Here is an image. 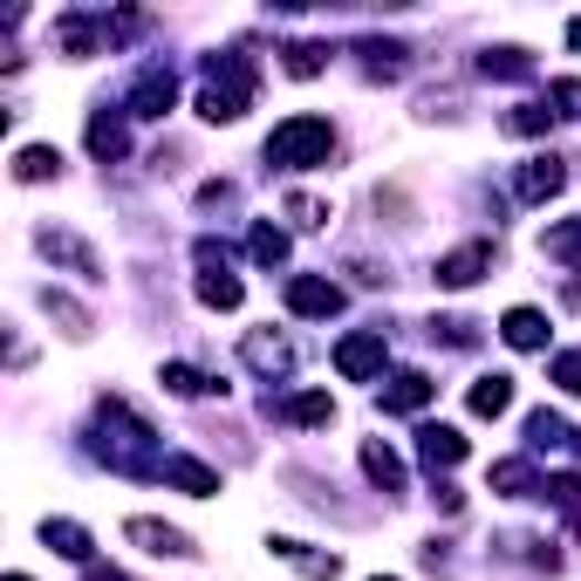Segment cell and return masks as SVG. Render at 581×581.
Returning a JSON list of instances; mask_svg holds the SVG:
<instances>
[{
    "mask_svg": "<svg viewBox=\"0 0 581 581\" xmlns=\"http://www.w3.org/2000/svg\"><path fill=\"white\" fill-rule=\"evenodd\" d=\"M335 151V131L329 116H288V124L267 137V165H288V172H308V165H329Z\"/></svg>",
    "mask_w": 581,
    "mask_h": 581,
    "instance_id": "6da1fadb",
    "label": "cell"
},
{
    "mask_svg": "<svg viewBox=\"0 0 581 581\" xmlns=\"http://www.w3.org/2000/svg\"><path fill=\"white\" fill-rule=\"evenodd\" d=\"M247 96H253V69L240 55H219L212 75H206V90H199V116L206 124H232V116L247 110Z\"/></svg>",
    "mask_w": 581,
    "mask_h": 581,
    "instance_id": "7a4b0ae2",
    "label": "cell"
},
{
    "mask_svg": "<svg viewBox=\"0 0 581 581\" xmlns=\"http://www.w3.org/2000/svg\"><path fill=\"white\" fill-rule=\"evenodd\" d=\"M335 370H342L349 383L376 376V370H383V335H370V329H363V335H342V342H335Z\"/></svg>",
    "mask_w": 581,
    "mask_h": 581,
    "instance_id": "3957f363",
    "label": "cell"
},
{
    "mask_svg": "<svg viewBox=\"0 0 581 581\" xmlns=\"http://www.w3.org/2000/svg\"><path fill=\"white\" fill-rule=\"evenodd\" d=\"M492 267V247L486 240H473V247H458V253H445L438 260V288H473L479 274Z\"/></svg>",
    "mask_w": 581,
    "mask_h": 581,
    "instance_id": "277c9868",
    "label": "cell"
},
{
    "mask_svg": "<svg viewBox=\"0 0 581 581\" xmlns=\"http://www.w3.org/2000/svg\"><path fill=\"white\" fill-rule=\"evenodd\" d=\"M288 308H294V315H335L342 288H335V281H315V274H294V281H288Z\"/></svg>",
    "mask_w": 581,
    "mask_h": 581,
    "instance_id": "5b68a950",
    "label": "cell"
},
{
    "mask_svg": "<svg viewBox=\"0 0 581 581\" xmlns=\"http://www.w3.org/2000/svg\"><path fill=\"white\" fill-rule=\"evenodd\" d=\"M199 260H206V274H199V301H206V308H240V281H232L226 267H219V247H212V240L199 247Z\"/></svg>",
    "mask_w": 581,
    "mask_h": 581,
    "instance_id": "8992f818",
    "label": "cell"
},
{
    "mask_svg": "<svg viewBox=\"0 0 581 581\" xmlns=\"http://www.w3.org/2000/svg\"><path fill=\"white\" fill-rule=\"evenodd\" d=\"M172 96H178L172 69H144V83L131 90V116H165V110H172Z\"/></svg>",
    "mask_w": 581,
    "mask_h": 581,
    "instance_id": "52a82bcc",
    "label": "cell"
},
{
    "mask_svg": "<svg viewBox=\"0 0 581 581\" xmlns=\"http://www.w3.org/2000/svg\"><path fill=\"white\" fill-rule=\"evenodd\" d=\"M561 185H568V165H561V158H527V165H520V199H533V206L554 199Z\"/></svg>",
    "mask_w": 581,
    "mask_h": 581,
    "instance_id": "ba28073f",
    "label": "cell"
},
{
    "mask_svg": "<svg viewBox=\"0 0 581 581\" xmlns=\"http://www.w3.org/2000/svg\"><path fill=\"white\" fill-rule=\"evenodd\" d=\"M124 533L137 540L144 554H191V540L178 527H165V520H124Z\"/></svg>",
    "mask_w": 581,
    "mask_h": 581,
    "instance_id": "9c48e42d",
    "label": "cell"
},
{
    "mask_svg": "<svg viewBox=\"0 0 581 581\" xmlns=\"http://www.w3.org/2000/svg\"><path fill=\"white\" fill-rule=\"evenodd\" d=\"M417 452H424V465H432V473H445V465L465 458V438L452 432V424H424V432H417Z\"/></svg>",
    "mask_w": 581,
    "mask_h": 581,
    "instance_id": "30bf717a",
    "label": "cell"
},
{
    "mask_svg": "<svg viewBox=\"0 0 581 581\" xmlns=\"http://www.w3.org/2000/svg\"><path fill=\"white\" fill-rule=\"evenodd\" d=\"M432 391H438V383L424 370H404V376H391V391H383V411H424Z\"/></svg>",
    "mask_w": 581,
    "mask_h": 581,
    "instance_id": "8fae6325",
    "label": "cell"
},
{
    "mask_svg": "<svg viewBox=\"0 0 581 581\" xmlns=\"http://www.w3.org/2000/svg\"><path fill=\"white\" fill-rule=\"evenodd\" d=\"M499 335H507L513 349H548V315H540V308H507Z\"/></svg>",
    "mask_w": 581,
    "mask_h": 581,
    "instance_id": "7c38bea8",
    "label": "cell"
},
{
    "mask_svg": "<svg viewBox=\"0 0 581 581\" xmlns=\"http://www.w3.org/2000/svg\"><path fill=\"white\" fill-rule=\"evenodd\" d=\"M158 473H165L172 486H185L191 499H206V492H219V473H212V465H199V458H165Z\"/></svg>",
    "mask_w": 581,
    "mask_h": 581,
    "instance_id": "4fadbf2b",
    "label": "cell"
},
{
    "mask_svg": "<svg viewBox=\"0 0 581 581\" xmlns=\"http://www.w3.org/2000/svg\"><path fill=\"white\" fill-rule=\"evenodd\" d=\"M274 554H281V561H294L308 581H335V574H342V561H335V554H308L301 540H274Z\"/></svg>",
    "mask_w": 581,
    "mask_h": 581,
    "instance_id": "5bb4252c",
    "label": "cell"
},
{
    "mask_svg": "<svg viewBox=\"0 0 581 581\" xmlns=\"http://www.w3.org/2000/svg\"><path fill=\"white\" fill-rule=\"evenodd\" d=\"M363 473H370L383 492H397V486H404V458H397L391 445H376V438H370V445H363Z\"/></svg>",
    "mask_w": 581,
    "mask_h": 581,
    "instance_id": "9a60e30c",
    "label": "cell"
},
{
    "mask_svg": "<svg viewBox=\"0 0 581 581\" xmlns=\"http://www.w3.org/2000/svg\"><path fill=\"white\" fill-rule=\"evenodd\" d=\"M42 540H49V548H55L62 561H83V568H90V533L75 527V520H49V527H42Z\"/></svg>",
    "mask_w": 581,
    "mask_h": 581,
    "instance_id": "2e32d148",
    "label": "cell"
},
{
    "mask_svg": "<svg viewBox=\"0 0 581 581\" xmlns=\"http://www.w3.org/2000/svg\"><path fill=\"white\" fill-rule=\"evenodd\" d=\"M124 116H110V110H96L90 116V151H96V158H124Z\"/></svg>",
    "mask_w": 581,
    "mask_h": 581,
    "instance_id": "e0dca14e",
    "label": "cell"
},
{
    "mask_svg": "<svg viewBox=\"0 0 581 581\" xmlns=\"http://www.w3.org/2000/svg\"><path fill=\"white\" fill-rule=\"evenodd\" d=\"M42 253H55V260H69L75 274H90L96 281V253L83 247V240H69V232H42Z\"/></svg>",
    "mask_w": 581,
    "mask_h": 581,
    "instance_id": "ac0fdd59",
    "label": "cell"
},
{
    "mask_svg": "<svg viewBox=\"0 0 581 581\" xmlns=\"http://www.w3.org/2000/svg\"><path fill=\"white\" fill-rule=\"evenodd\" d=\"M55 172H62V158H55L49 144H28L21 158H14V178H21V185H42V178H55Z\"/></svg>",
    "mask_w": 581,
    "mask_h": 581,
    "instance_id": "d6986e66",
    "label": "cell"
},
{
    "mask_svg": "<svg viewBox=\"0 0 581 581\" xmlns=\"http://www.w3.org/2000/svg\"><path fill=\"white\" fill-rule=\"evenodd\" d=\"M507 404H513V376H479V383H473V411H479V417H499Z\"/></svg>",
    "mask_w": 581,
    "mask_h": 581,
    "instance_id": "ffe728a7",
    "label": "cell"
},
{
    "mask_svg": "<svg viewBox=\"0 0 581 581\" xmlns=\"http://www.w3.org/2000/svg\"><path fill=\"white\" fill-rule=\"evenodd\" d=\"M247 247H253L260 267H281V260H288V232H281V226H253V240H247Z\"/></svg>",
    "mask_w": 581,
    "mask_h": 581,
    "instance_id": "44dd1931",
    "label": "cell"
},
{
    "mask_svg": "<svg viewBox=\"0 0 581 581\" xmlns=\"http://www.w3.org/2000/svg\"><path fill=\"white\" fill-rule=\"evenodd\" d=\"M288 417H294V424H329V417H335V404H329L322 391H301V397L288 404Z\"/></svg>",
    "mask_w": 581,
    "mask_h": 581,
    "instance_id": "7402d4cb",
    "label": "cell"
},
{
    "mask_svg": "<svg viewBox=\"0 0 581 581\" xmlns=\"http://www.w3.org/2000/svg\"><path fill=\"white\" fill-rule=\"evenodd\" d=\"M165 391H172V397H199V391H212V383H206L199 370H185V363H165Z\"/></svg>",
    "mask_w": 581,
    "mask_h": 581,
    "instance_id": "603a6c76",
    "label": "cell"
},
{
    "mask_svg": "<svg viewBox=\"0 0 581 581\" xmlns=\"http://www.w3.org/2000/svg\"><path fill=\"white\" fill-rule=\"evenodd\" d=\"M492 486H499V492H527V486H533V465H527V458L492 465Z\"/></svg>",
    "mask_w": 581,
    "mask_h": 581,
    "instance_id": "cb8c5ba5",
    "label": "cell"
},
{
    "mask_svg": "<svg viewBox=\"0 0 581 581\" xmlns=\"http://www.w3.org/2000/svg\"><path fill=\"white\" fill-rule=\"evenodd\" d=\"M527 438H533V445H561V438H568V424H561L554 411H533V417H527Z\"/></svg>",
    "mask_w": 581,
    "mask_h": 581,
    "instance_id": "d4e9b609",
    "label": "cell"
},
{
    "mask_svg": "<svg viewBox=\"0 0 581 581\" xmlns=\"http://www.w3.org/2000/svg\"><path fill=\"white\" fill-rule=\"evenodd\" d=\"M540 247H548L554 260H574V253H581V219H574V226H554V232H548Z\"/></svg>",
    "mask_w": 581,
    "mask_h": 581,
    "instance_id": "484cf974",
    "label": "cell"
},
{
    "mask_svg": "<svg viewBox=\"0 0 581 581\" xmlns=\"http://www.w3.org/2000/svg\"><path fill=\"white\" fill-rule=\"evenodd\" d=\"M322 62H329V49H315V42L288 49V75H322Z\"/></svg>",
    "mask_w": 581,
    "mask_h": 581,
    "instance_id": "4316f807",
    "label": "cell"
},
{
    "mask_svg": "<svg viewBox=\"0 0 581 581\" xmlns=\"http://www.w3.org/2000/svg\"><path fill=\"white\" fill-rule=\"evenodd\" d=\"M533 62H527V49H492L486 55V75H527Z\"/></svg>",
    "mask_w": 581,
    "mask_h": 581,
    "instance_id": "83f0119b",
    "label": "cell"
},
{
    "mask_svg": "<svg viewBox=\"0 0 581 581\" xmlns=\"http://www.w3.org/2000/svg\"><path fill=\"white\" fill-rule=\"evenodd\" d=\"M548 116H554V110H540V103H520V110L507 116V131H520V137H533V131H548Z\"/></svg>",
    "mask_w": 581,
    "mask_h": 581,
    "instance_id": "f1b7e54d",
    "label": "cell"
},
{
    "mask_svg": "<svg viewBox=\"0 0 581 581\" xmlns=\"http://www.w3.org/2000/svg\"><path fill=\"white\" fill-rule=\"evenodd\" d=\"M247 356H253L260 370H281V363H288V349H281L274 335H253V342H247Z\"/></svg>",
    "mask_w": 581,
    "mask_h": 581,
    "instance_id": "f546056e",
    "label": "cell"
},
{
    "mask_svg": "<svg viewBox=\"0 0 581 581\" xmlns=\"http://www.w3.org/2000/svg\"><path fill=\"white\" fill-rule=\"evenodd\" d=\"M554 383H561L568 397H581V356H561V363H554Z\"/></svg>",
    "mask_w": 581,
    "mask_h": 581,
    "instance_id": "4dcf8cb0",
    "label": "cell"
},
{
    "mask_svg": "<svg viewBox=\"0 0 581 581\" xmlns=\"http://www.w3.org/2000/svg\"><path fill=\"white\" fill-rule=\"evenodd\" d=\"M554 103H561V116H581V83H554Z\"/></svg>",
    "mask_w": 581,
    "mask_h": 581,
    "instance_id": "1f68e13d",
    "label": "cell"
},
{
    "mask_svg": "<svg viewBox=\"0 0 581 581\" xmlns=\"http://www.w3.org/2000/svg\"><path fill=\"white\" fill-rule=\"evenodd\" d=\"M568 42H574V49H581V14H574V21H568Z\"/></svg>",
    "mask_w": 581,
    "mask_h": 581,
    "instance_id": "d6a6232c",
    "label": "cell"
},
{
    "mask_svg": "<svg viewBox=\"0 0 581 581\" xmlns=\"http://www.w3.org/2000/svg\"><path fill=\"white\" fill-rule=\"evenodd\" d=\"M8 581H28V574H8Z\"/></svg>",
    "mask_w": 581,
    "mask_h": 581,
    "instance_id": "836d02e7",
    "label": "cell"
},
{
    "mask_svg": "<svg viewBox=\"0 0 581 581\" xmlns=\"http://www.w3.org/2000/svg\"><path fill=\"white\" fill-rule=\"evenodd\" d=\"M376 581H383V574H376Z\"/></svg>",
    "mask_w": 581,
    "mask_h": 581,
    "instance_id": "e575fe53",
    "label": "cell"
}]
</instances>
